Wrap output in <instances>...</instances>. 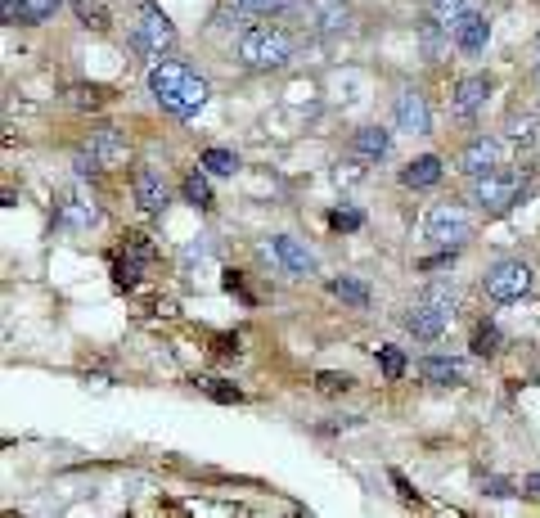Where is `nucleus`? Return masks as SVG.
<instances>
[{
  "mask_svg": "<svg viewBox=\"0 0 540 518\" xmlns=\"http://www.w3.org/2000/svg\"><path fill=\"white\" fill-rule=\"evenodd\" d=\"M239 59L248 68H257V73H270V68H284L293 59V41L279 28H252L239 41Z\"/></svg>",
  "mask_w": 540,
  "mask_h": 518,
  "instance_id": "1",
  "label": "nucleus"
},
{
  "mask_svg": "<svg viewBox=\"0 0 540 518\" xmlns=\"http://www.w3.org/2000/svg\"><path fill=\"white\" fill-rule=\"evenodd\" d=\"M131 46L140 50V55H167V50L176 46V28H171V19L158 10V5H144V10L135 14Z\"/></svg>",
  "mask_w": 540,
  "mask_h": 518,
  "instance_id": "2",
  "label": "nucleus"
},
{
  "mask_svg": "<svg viewBox=\"0 0 540 518\" xmlns=\"http://www.w3.org/2000/svg\"><path fill=\"white\" fill-rule=\"evenodd\" d=\"M423 235L437 248H459L473 235V221H468V212L455 208V203H437V208L428 212V221H423Z\"/></svg>",
  "mask_w": 540,
  "mask_h": 518,
  "instance_id": "3",
  "label": "nucleus"
},
{
  "mask_svg": "<svg viewBox=\"0 0 540 518\" xmlns=\"http://www.w3.org/2000/svg\"><path fill=\"white\" fill-rule=\"evenodd\" d=\"M482 289H486V298H495V302H518V298H527V289H531V266H527V262H495L491 271H486Z\"/></svg>",
  "mask_w": 540,
  "mask_h": 518,
  "instance_id": "4",
  "label": "nucleus"
},
{
  "mask_svg": "<svg viewBox=\"0 0 540 518\" xmlns=\"http://www.w3.org/2000/svg\"><path fill=\"white\" fill-rule=\"evenodd\" d=\"M126 158V140L117 136L113 127H99L95 136H90V145L77 154V172H99V167H113Z\"/></svg>",
  "mask_w": 540,
  "mask_h": 518,
  "instance_id": "5",
  "label": "nucleus"
},
{
  "mask_svg": "<svg viewBox=\"0 0 540 518\" xmlns=\"http://www.w3.org/2000/svg\"><path fill=\"white\" fill-rule=\"evenodd\" d=\"M518 190H522L518 176H504V172L473 176V203H482L486 212H504V208H513Z\"/></svg>",
  "mask_w": 540,
  "mask_h": 518,
  "instance_id": "6",
  "label": "nucleus"
},
{
  "mask_svg": "<svg viewBox=\"0 0 540 518\" xmlns=\"http://www.w3.org/2000/svg\"><path fill=\"white\" fill-rule=\"evenodd\" d=\"M446 320H450V316L437 307V302L423 298V302H414V307H410V316H405V329H410L414 338H423V343H437V338L446 334Z\"/></svg>",
  "mask_w": 540,
  "mask_h": 518,
  "instance_id": "7",
  "label": "nucleus"
},
{
  "mask_svg": "<svg viewBox=\"0 0 540 518\" xmlns=\"http://www.w3.org/2000/svg\"><path fill=\"white\" fill-rule=\"evenodd\" d=\"M396 127L410 131V136H428V131H432L428 100H423L419 91H401V95H396Z\"/></svg>",
  "mask_w": 540,
  "mask_h": 518,
  "instance_id": "8",
  "label": "nucleus"
},
{
  "mask_svg": "<svg viewBox=\"0 0 540 518\" xmlns=\"http://www.w3.org/2000/svg\"><path fill=\"white\" fill-rule=\"evenodd\" d=\"M158 104H162V109H167V113H176V118H189V113H198V109H203V104H207V82H203V77H194V73H189L185 82H180L171 95H162Z\"/></svg>",
  "mask_w": 540,
  "mask_h": 518,
  "instance_id": "9",
  "label": "nucleus"
},
{
  "mask_svg": "<svg viewBox=\"0 0 540 518\" xmlns=\"http://www.w3.org/2000/svg\"><path fill=\"white\" fill-rule=\"evenodd\" d=\"M302 10L311 14V28L324 32V37L347 32V23H351V10L342 5V0H302Z\"/></svg>",
  "mask_w": 540,
  "mask_h": 518,
  "instance_id": "10",
  "label": "nucleus"
},
{
  "mask_svg": "<svg viewBox=\"0 0 540 518\" xmlns=\"http://www.w3.org/2000/svg\"><path fill=\"white\" fill-rule=\"evenodd\" d=\"M455 163H459V172H464V176L495 172V167H500V140H473V145H468Z\"/></svg>",
  "mask_w": 540,
  "mask_h": 518,
  "instance_id": "11",
  "label": "nucleus"
},
{
  "mask_svg": "<svg viewBox=\"0 0 540 518\" xmlns=\"http://www.w3.org/2000/svg\"><path fill=\"white\" fill-rule=\"evenodd\" d=\"M131 190H135V203H140L144 212H162V208H167V181H162L153 167H140V172L131 176Z\"/></svg>",
  "mask_w": 540,
  "mask_h": 518,
  "instance_id": "12",
  "label": "nucleus"
},
{
  "mask_svg": "<svg viewBox=\"0 0 540 518\" xmlns=\"http://www.w3.org/2000/svg\"><path fill=\"white\" fill-rule=\"evenodd\" d=\"M270 253L279 257V266H284L288 275H311L315 271V257L306 253L293 235H275V239H270Z\"/></svg>",
  "mask_w": 540,
  "mask_h": 518,
  "instance_id": "13",
  "label": "nucleus"
},
{
  "mask_svg": "<svg viewBox=\"0 0 540 518\" xmlns=\"http://www.w3.org/2000/svg\"><path fill=\"white\" fill-rule=\"evenodd\" d=\"M450 37H455V46L464 50V55H482L486 50V37H491V23H486V14H464V19H459V28L450 32Z\"/></svg>",
  "mask_w": 540,
  "mask_h": 518,
  "instance_id": "14",
  "label": "nucleus"
},
{
  "mask_svg": "<svg viewBox=\"0 0 540 518\" xmlns=\"http://www.w3.org/2000/svg\"><path fill=\"white\" fill-rule=\"evenodd\" d=\"M486 91H491V82H486V77H464V82L455 86V100H450V109H455V118H473V113L482 109Z\"/></svg>",
  "mask_w": 540,
  "mask_h": 518,
  "instance_id": "15",
  "label": "nucleus"
},
{
  "mask_svg": "<svg viewBox=\"0 0 540 518\" xmlns=\"http://www.w3.org/2000/svg\"><path fill=\"white\" fill-rule=\"evenodd\" d=\"M0 10H5V23H45L59 10V0H5Z\"/></svg>",
  "mask_w": 540,
  "mask_h": 518,
  "instance_id": "16",
  "label": "nucleus"
},
{
  "mask_svg": "<svg viewBox=\"0 0 540 518\" xmlns=\"http://www.w3.org/2000/svg\"><path fill=\"white\" fill-rule=\"evenodd\" d=\"M185 77H189V68L176 64V59H162V64H153V68H149V91H153V100L171 95L180 82H185Z\"/></svg>",
  "mask_w": 540,
  "mask_h": 518,
  "instance_id": "17",
  "label": "nucleus"
},
{
  "mask_svg": "<svg viewBox=\"0 0 540 518\" xmlns=\"http://www.w3.org/2000/svg\"><path fill=\"white\" fill-rule=\"evenodd\" d=\"M437 181H441V158L437 154L414 158V163L401 172V185H410V190H432Z\"/></svg>",
  "mask_w": 540,
  "mask_h": 518,
  "instance_id": "18",
  "label": "nucleus"
},
{
  "mask_svg": "<svg viewBox=\"0 0 540 518\" xmlns=\"http://www.w3.org/2000/svg\"><path fill=\"white\" fill-rule=\"evenodd\" d=\"M351 149H356V158H383L387 149H392V136H387L383 127H360L356 136H351Z\"/></svg>",
  "mask_w": 540,
  "mask_h": 518,
  "instance_id": "19",
  "label": "nucleus"
},
{
  "mask_svg": "<svg viewBox=\"0 0 540 518\" xmlns=\"http://www.w3.org/2000/svg\"><path fill=\"white\" fill-rule=\"evenodd\" d=\"M59 221H63V226H72V230H86V226H95V221H99V208H90L86 199L68 194V199L59 203Z\"/></svg>",
  "mask_w": 540,
  "mask_h": 518,
  "instance_id": "20",
  "label": "nucleus"
},
{
  "mask_svg": "<svg viewBox=\"0 0 540 518\" xmlns=\"http://www.w3.org/2000/svg\"><path fill=\"white\" fill-rule=\"evenodd\" d=\"M149 239L144 235H131V257H122V262H117V284H135L140 280V262H149Z\"/></svg>",
  "mask_w": 540,
  "mask_h": 518,
  "instance_id": "21",
  "label": "nucleus"
},
{
  "mask_svg": "<svg viewBox=\"0 0 540 518\" xmlns=\"http://www.w3.org/2000/svg\"><path fill=\"white\" fill-rule=\"evenodd\" d=\"M446 41H450V28H441L437 19H432L428 14V23H423L419 28V46H423V59H428V64H437L441 55H446Z\"/></svg>",
  "mask_w": 540,
  "mask_h": 518,
  "instance_id": "22",
  "label": "nucleus"
},
{
  "mask_svg": "<svg viewBox=\"0 0 540 518\" xmlns=\"http://www.w3.org/2000/svg\"><path fill=\"white\" fill-rule=\"evenodd\" d=\"M473 10H477L473 0H432V19H437L441 28H450V32H455L459 19H464V14H473Z\"/></svg>",
  "mask_w": 540,
  "mask_h": 518,
  "instance_id": "23",
  "label": "nucleus"
},
{
  "mask_svg": "<svg viewBox=\"0 0 540 518\" xmlns=\"http://www.w3.org/2000/svg\"><path fill=\"white\" fill-rule=\"evenodd\" d=\"M419 374L428 383H459V365L455 361H446V356H428V361H419Z\"/></svg>",
  "mask_w": 540,
  "mask_h": 518,
  "instance_id": "24",
  "label": "nucleus"
},
{
  "mask_svg": "<svg viewBox=\"0 0 540 518\" xmlns=\"http://www.w3.org/2000/svg\"><path fill=\"white\" fill-rule=\"evenodd\" d=\"M329 293H333V298H342L347 307H365V302H369V289H365V284H360V280H347V275H338V280L329 284Z\"/></svg>",
  "mask_w": 540,
  "mask_h": 518,
  "instance_id": "25",
  "label": "nucleus"
},
{
  "mask_svg": "<svg viewBox=\"0 0 540 518\" xmlns=\"http://www.w3.org/2000/svg\"><path fill=\"white\" fill-rule=\"evenodd\" d=\"M72 10H77V19L86 23V28H108V5L104 0H72Z\"/></svg>",
  "mask_w": 540,
  "mask_h": 518,
  "instance_id": "26",
  "label": "nucleus"
},
{
  "mask_svg": "<svg viewBox=\"0 0 540 518\" xmlns=\"http://www.w3.org/2000/svg\"><path fill=\"white\" fill-rule=\"evenodd\" d=\"M180 190H185V199H189V203H198V208H212V185H207V176H203V172H189Z\"/></svg>",
  "mask_w": 540,
  "mask_h": 518,
  "instance_id": "27",
  "label": "nucleus"
},
{
  "mask_svg": "<svg viewBox=\"0 0 540 518\" xmlns=\"http://www.w3.org/2000/svg\"><path fill=\"white\" fill-rule=\"evenodd\" d=\"M203 167L212 176H234V167H239V158L230 154V149H203Z\"/></svg>",
  "mask_w": 540,
  "mask_h": 518,
  "instance_id": "28",
  "label": "nucleus"
},
{
  "mask_svg": "<svg viewBox=\"0 0 540 518\" xmlns=\"http://www.w3.org/2000/svg\"><path fill=\"white\" fill-rule=\"evenodd\" d=\"M378 370H383V379H401V374H405V356H401V347H378Z\"/></svg>",
  "mask_w": 540,
  "mask_h": 518,
  "instance_id": "29",
  "label": "nucleus"
},
{
  "mask_svg": "<svg viewBox=\"0 0 540 518\" xmlns=\"http://www.w3.org/2000/svg\"><path fill=\"white\" fill-rule=\"evenodd\" d=\"M473 352H477V356H495V352H500V329H495V325H477Z\"/></svg>",
  "mask_w": 540,
  "mask_h": 518,
  "instance_id": "30",
  "label": "nucleus"
},
{
  "mask_svg": "<svg viewBox=\"0 0 540 518\" xmlns=\"http://www.w3.org/2000/svg\"><path fill=\"white\" fill-rule=\"evenodd\" d=\"M315 388L329 392V397H338V392H347V388H351V374H333V370H324V374H315Z\"/></svg>",
  "mask_w": 540,
  "mask_h": 518,
  "instance_id": "31",
  "label": "nucleus"
},
{
  "mask_svg": "<svg viewBox=\"0 0 540 518\" xmlns=\"http://www.w3.org/2000/svg\"><path fill=\"white\" fill-rule=\"evenodd\" d=\"M203 388L212 392L216 401H239V397H243V392H239V388H230V383H225V379H203Z\"/></svg>",
  "mask_w": 540,
  "mask_h": 518,
  "instance_id": "32",
  "label": "nucleus"
},
{
  "mask_svg": "<svg viewBox=\"0 0 540 518\" xmlns=\"http://www.w3.org/2000/svg\"><path fill=\"white\" fill-rule=\"evenodd\" d=\"M329 226H333V230H360V212H356V208H338V212L329 217Z\"/></svg>",
  "mask_w": 540,
  "mask_h": 518,
  "instance_id": "33",
  "label": "nucleus"
},
{
  "mask_svg": "<svg viewBox=\"0 0 540 518\" xmlns=\"http://www.w3.org/2000/svg\"><path fill=\"white\" fill-rule=\"evenodd\" d=\"M239 5L252 14H275V10H284V5H293V0H239Z\"/></svg>",
  "mask_w": 540,
  "mask_h": 518,
  "instance_id": "34",
  "label": "nucleus"
},
{
  "mask_svg": "<svg viewBox=\"0 0 540 518\" xmlns=\"http://www.w3.org/2000/svg\"><path fill=\"white\" fill-rule=\"evenodd\" d=\"M482 491H486V496H513V487H509L504 478H486V482H482Z\"/></svg>",
  "mask_w": 540,
  "mask_h": 518,
  "instance_id": "35",
  "label": "nucleus"
},
{
  "mask_svg": "<svg viewBox=\"0 0 540 518\" xmlns=\"http://www.w3.org/2000/svg\"><path fill=\"white\" fill-rule=\"evenodd\" d=\"M392 487H396V491H401V496H405V500H414L410 482H405V478H401V473H396V469H392Z\"/></svg>",
  "mask_w": 540,
  "mask_h": 518,
  "instance_id": "36",
  "label": "nucleus"
},
{
  "mask_svg": "<svg viewBox=\"0 0 540 518\" xmlns=\"http://www.w3.org/2000/svg\"><path fill=\"white\" fill-rule=\"evenodd\" d=\"M522 487H527V491H531V496H540V469H536V473H531V478H527V482H522Z\"/></svg>",
  "mask_w": 540,
  "mask_h": 518,
  "instance_id": "37",
  "label": "nucleus"
},
{
  "mask_svg": "<svg viewBox=\"0 0 540 518\" xmlns=\"http://www.w3.org/2000/svg\"><path fill=\"white\" fill-rule=\"evenodd\" d=\"M536 82H540V55H536Z\"/></svg>",
  "mask_w": 540,
  "mask_h": 518,
  "instance_id": "38",
  "label": "nucleus"
},
{
  "mask_svg": "<svg viewBox=\"0 0 540 518\" xmlns=\"http://www.w3.org/2000/svg\"><path fill=\"white\" fill-rule=\"evenodd\" d=\"M536 55H540V37H536Z\"/></svg>",
  "mask_w": 540,
  "mask_h": 518,
  "instance_id": "39",
  "label": "nucleus"
}]
</instances>
